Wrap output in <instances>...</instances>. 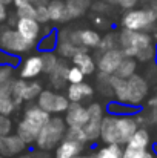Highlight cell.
I'll use <instances>...</instances> for the list:
<instances>
[{
    "instance_id": "6da1fadb",
    "label": "cell",
    "mask_w": 157,
    "mask_h": 158,
    "mask_svg": "<svg viewBox=\"0 0 157 158\" xmlns=\"http://www.w3.org/2000/svg\"><path fill=\"white\" fill-rule=\"evenodd\" d=\"M109 83L116 102L133 107H139L146 100V95L150 92L148 80L143 75H139L137 72L129 78H119L116 75H111Z\"/></svg>"
},
{
    "instance_id": "7a4b0ae2",
    "label": "cell",
    "mask_w": 157,
    "mask_h": 158,
    "mask_svg": "<svg viewBox=\"0 0 157 158\" xmlns=\"http://www.w3.org/2000/svg\"><path fill=\"white\" fill-rule=\"evenodd\" d=\"M119 48L125 57H131L139 61H151L156 57L154 37L150 32L122 28L119 32Z\"/></svg>"
},
{
    "instance_id": "3957f363",
    "label": "cell",
    "mask_w": 157,
    "mask_h": 158,
    "mask_svg": "<svg viewBox=\"0 0 157 158\" xmlns=\"http://www.w3.org/2000/svg\"><path fill=\"white\" fill-rule=\"evenodd\" d=\"M140 126L136 121V115H114L108 114L102 120L100 140L105 144L125 146L133 134Z\"/></svg>"
},
{
    "instance_id": "277c9868",
    "label": "cell",
    "mask_w": 157,
    "mask_h": 158,
    "mask_svg": "<svg viewBox=\"0 0 157 158\" xmlns=\"http://www.w3.org/2000/svg\"><path fill=\"white\" fill-rule=\"evenodd\" d=\"M50 118H51V115L46 110H43L37 103L29 105L23 110V117L15 127V134L26 144H33V143H36V138H37L40 129L46 124V121Z\"/></svg>"
},
{
    "instance_id": "5b68a950",
    "label": "cell",
    "mask_w": 157,
    "mask_h": 158,
    "mask_svg": "<svg viewBox=\"0 0 157 158\" xmlns=\"http://www.w3.org/2000/svg\"><path fill=\"white\" fill-rule=\"evenodd\" d=\"M66 123L65 118L54 115L51 117L46 124L40 129L37 138H36V146L39 151H45V152H51L57 148V144L65 138L66 135Z\"/></svg>"
},
{
    "instance_id": "8992f818",
    "label": "cell",
    "mask_w": 157,
    "mask_h": 158,
    "mask_svg": "<svg viewBox=\"0 0 157 158\" xmlns=\"http://www.w3.org/2000/svg\"><path fill=\"white\" fill-rule=\"evenodd\" d=\"M122 28L131 31H142V32H153L157 31V14L150 8H133L125 11L120 20Z\"/></svg>"
},
{
    "instance_id": "52a82bcc",
    "label": "cell",
    "mask_w": 157,
    "mask_h": 158,
    "mask_svg": "<svg viewBox=\"0 0 157 158\" xmlns=\"http://www.w3.org/2000/svg\"><path fill=\"white\" fill-rule=\"evenodd\" d=\"M33 48H36V43L28 42L15 28H0V49L11 55H23L28 54Z\"/></svg>"
},
{
    "instance_id": "ba28073f",
    "label": "cell",
    "mask_w": 157,
    "mask_h": 158,
    "mask_svg": "<svg viewBox=\"0 0 157 158\" xmlns=\"http://www.w3.org/2000/svg\"><path fill=\"white\" fill-rule=\"evenodd\" d=\"M43 91L42 83L36 80H25V78H17L12 83V92L11 97L15 102V105L20 106L22 103H29L33 100H37L40 92Z\"/></svg>"
},
{
    "instance_id": "9c48e42d",
    "label": "cell",
    "mask_w": 157,
    "mask_h": 158,
    "mask_svg": "<svg viewBox=\"0 0 157 158\" xmlns=\"http://www.w3.org/2000/svg\"><path fill=\"white\" fill-rule=\"evenodd\" d=\"M86 109L88 120L83 126V132L86 137V143H94L100 138V127L105 117V109L100 103H91L89 106H86Z\"/></svg>"
},
{
    "instance_id": "30bf717a",
    "label": "cell",
    "mask_w": 157,
    "mask_h": 158,
    "mask_svg": "<svg viewBox=\"0 0 157 158\" xmlns=\"http://www.w3.org/2000/svg\"><path fill=\"white\" fill-rule=\"evenodd\" d=\"M37 105L43 110H46L50 115H59V114L66 112L69 106V100L63 94H59L51 89H43L40 95L37 97Z\"/></svg>"
},
{
    "instance_id": "8fae6325",
    "label": "cell",
    "mask_w": 157,
    "mask_h": 158,
    "mask_svg": "<svg viewBox=\"0 0 157 158\" xmlns=\"http://www.w3.org/2000/svg\"><path fill=\"white\" fill-rule=\"evenodd\" d=\"M102 35L99 31L91 28H80V29H69V40L80 48L86 49H97Z\"/></svg>"
},
{
    "instance_id": "7c38bea8",
    "label": "cell",
    "mask_w": 157,
    "mask_h": 158,
    "mask_svg": "<svg viewBox=\"0 0 157 158\" xmlns=\"http://www.w3.org/2000/svg\"><path fill=\"white\" fill-rule=\"evenodd\" d=\"M123 58H125V55L120 48H114V49H109L106 52L99 54L97 55V69L102 74L114 75L116 69L119 68V64L122 63Z\"/></svg>"
},
{
    "instance_id": "4fadbf2b",
    "label": "cell",
    "mask_w": 157,
    "mask_h": 158,
    "mask_svg": "<svg viewBox=\"0 0 157 158\" xmlns=\"http://www.w3.org/2000/svg\"><path fill=\"white\" fill-rule=\"evenodd\" d=\"M26 143L17 135V134H9V135H0V155L5 158L19 157L20 154L25 152Z\"/></svg>"
},
{
    "instance_id": "5bb4252c",
    "label": "cell",
    "mask_w": 157,
    "mask_h": 158,
    "mask_svg": "<svg viewBox=\"0 0 157 158\" xmlns=\"http://www.w3.org/2000/svg\"><path fill=\"white\" fill-rule=\"evenodd\" d=\"M40 74H43V63H42L40 54L28 55V57L20 63V68H19V75H20V78L34 80V78H37Z\"/></svg>"
},
{
    "instance_id": "9a60e30c",
    "label": "cell",
    "mask_w": 157,
    "mask_h": 158,
    "mask_svg": "<svg viewBox=\"0 0 157 158\" xmlns=\"http://www.w3.org/2000/svg\"><path fill=\"white\" fill-rule=\"evenodd\" d=\"M86 48H80L76 46L71 40H69V28H63L57 32V46H55V52L62 58H72L79 51H83Z\"/></svg>"
},
{
    "instance_id": "2e32d148",
    "label": "cell",
    "mask_w": 157,
    "mask_h": 158,
    "mask_svg": "<svg viewBox=\"0 0 157 158\" xmlns=\"http://www.w3.org/2000/svg\"><path fill=\"white\" fill-rule=\"evenodd\" d=\"M88 120V109L82 103H69L65 112V123L68 127H83Z\"/></svg>"
},
{
    "instance_id": "e0dca14e",
    "label": "cell",
    "mask_w": 157,
    "mask_h": 158,
    "mask_svg": "<svg viewBox=\"0 0 157 158\" xmlns=\"http://www.w3.org/2000/svg\"><path fill=\"white\" fill-rule=\"evenodd\" d=\"M28 42H33L37 45V40L42 35V25L36 19H17V23L14 26Z\"/></svg>"
},
{
    "instance_id": "ac0fdd59",
    "label": "cell",
    "mask_w": 157,
    "mask_h": 158,
    "mask_svg": "<svg viewBox=\"0 0 157 158\" xmlns=\"http://www.w3.org/2000/svg\"><path fill=\"white\" fill-rule=\"evenodd\" d=\"M66 97L69 100V103H82L85 100H91L94 97V88L86 83H69L68 89H66Z\"/></svg>"
},
{
    "instance_id": "d6986e66",
    "label": "cell",
    "mask_w": 157,
    "mask_h": 158,
    "mask_svg": "<svg viewBox=\"0 0 157 158\" xmlns=\"http://www.w3.org/2000/svg\"><path fill=\"white\" fill-rule=\"evenodd\" d=\"M83 143L76 141V140H69V138H63L57 148L54 149V158H74L79 154H82L83 151Z\"/></svg>"
},
{
    "instance_id": "ffe728a7",
    "label": "cell",
    "mask_w": 157,
    "mask_h": 158,
    "mask_svg": "<svg viewBox=\"0 0 157 158\" xmlns=\"http://www.w3.org/2000/svg\"><path fill=\"white\" fill-rule=\"evenodd\" d=\"M72 64L77 66L85 75H93L97 71V61L94 60V57L89 54V49H83L79 51L72 58H71Z\"/></svg>"
},
{
    "instance_id": "44dd1931",
    "label": "cell",
    "mask_w": 157,
    "mask_h": 158,
    "mask_svg": "<svg viewBox=\"0 0 157 158\" xmlns=\"http://www.w3.org/2000/svg\"><path fill=\"white\" fill-rule=\"evenodd\" d=\"M46 6H48V12H50V22H52V23H66V22L71 20L65 0H50Z\"/></svg>"
},
{
    "instance_id": "7402d4cb",
    "label": "cell",
    "mask_w": 157,
    "mask_h": 158,
    "mask_svg": "<svg viewBox=\"0 0 157 158\" xmlns=\"http://www.w3.org/2000/svg\"><path fill=\"white\" fill-rule=\"evenodd\" d=\"M68 71H69V66H68L66 60L60 58L57 66L48 74L50 83H51V86L54 89H62L68 83Z\"/></svg>"
},
{
    "instance_id": "603a6c76",
    "label": "cell",
    "mask_w": 157,
    "mask_h": 158,
    "mask_svg": "<svg viewBox=\"0 0 157 158\" xmlns=\"http://www.w3.org/2000/svg\"><path fill=\"white\" fill-rule=\"evenodd\" d=\"M151 144V135L150 132L146 131V127H139L133 137L128 140V143L125 146H129V148H136V149H140V151H146Z\"/></svg>"
},
{
    "instance_id": "cb8c5ba5",
    "label": "cell",
    "mask_w": 157,
    "mask_h": 158,
    "mask_svg": "<svg viewBox=\"0 0 157 158\" xmlns=\"http://www.w3.org/2000/svg\"><path fill=\"white\" fill-rule=\"evenodd\" d=\"M68 12H69V19H79L82 17L89 8L93 0H65Z\"/></svg>"
},
{
    "instance_id": "d4e9b609",
    "label": "cell",
    "mask_w": 157,
    "mask_h": 158,
    "mask_svg": "<svg viewBox=\"0 0 157 158\" xmlns=\"http://www.w3.org/2000/svg\"><path fill=\"white\" fill-rule=\"evenodd\" d=\"M137 71V61L136 58H131V57H125L122 60V63L119 64V68L116 69L114 75L119 77V78H129L131 75H134Z\"/></svg>"
},
{
    "instance_id": "484cf974",
    "label": "cell",
    "mask_w": 157,
    "mask_h": 158,
    "mask_svg": "<svg viewBox=\"0 0 157 158\" xmlns=\"http://www.w3.org/2000/svg\"><path fill=\"white\" fill-rule=\"evenodd\" d=\"M114 48H119V32H108L100 39V43L97 46V55Z\"/></svg>"
},
{
    "instance_id": "4316f807",
    "label": "cell",
    "mask_w": 157,
    "mask_h": 158,
    "mask_svg": "<svg viewBox=\"0 0 157 158\" xmlns=\"http://www.w3.org/2000/svg\"><path fill=\"white\" fill-rule=\"evenodd\" d=\"M136 121L142 127L150 126V124H156L157 123V107H146L145 110L136 114Z\"/></svg>"
},
{
    "instance_id": "83f0119b",
    "label": "cell",
    "mask_w": 157,
    "mask_h": 158,
    "mask_svg": "<svg viewBox=\"0 0 157 158\" xmlns=\"http://www.w3.org/2000/svg\"><path fill=\"white\" fill-rule=\"evenodd\" d=\"M97 158H122L123 157V146L119 144H105L97 152Z\"/></svg>"
},
{
    "instance_id": "f1b7e54d",
    "label": "cell",
    "mask_w": 157,
    "mask_h": 158,
    "mask_svg": "<svg viewBox=\"0 0 157 158\" xmlns=\"http://www.w3.org/2000/svg\"><path fill=\"white\" fill-rule=\"evenodd\" d=\"M57 46V32H50V34H45L39 42H37V49L40 52H50L54 51Z\"/></svg>"
},
{
    "instance_id": "f546056e",
    "label": "cell",
    "mask_w": 157,
    "mask_h": 158,
    "mask_svg": "<svg viewBox=\"0 0 157 158\" xmlns=\"http://www.w3.org/2000/svg\"><path fill=\"white\" fill-rule=\"evenodd\" d=\"M40 57H42V63H43V74H50L52 69L57 66L59 63V55L54 52V51H50V52H40Z\"/></svg>"
},
{
    "instance_id": "4dcf8cb0",
    "label": "cell",
    "mask_w": 157,
    "mask_h": 158,
    "mask_svg": "<svg viewBox=\"0 0 157 158\" xmlns=\"http://www.w3.org/2000/svg\"><path fill=\"white\" fill-rule=\"evenodd\" d=\"M109 77L111 75H106L102 72H99V75H97V89L103 97H114L112 88H111V83H109Z\"/></svg>"
},
{
    "instance_id": "1f68e13d",
    "label": "cell",
    "mask_w": 157,
    "mask_h": 158,
    "mask_svg": "<svg viewBox=\"0 0 157 158\" xmlns=\"http://www.w3.org/2000/svg\"><path fill=\"white\" fill-rule=\"evenodd\" d=\"M19 106L12 100V97H3L0 95V115H11Z\"/></svg>"
},
{
    "instance_id": "d6a6232c",
    "label": "cell",
    "mask_w": 157,
    "mask_h": 158,
    "mask_svg": "<svg viewBox=\"0 0 157 158\" xmlns=\"http://www.w3.org/2000/svg\"><path fill=\"white\" fill-rule=\"evenodd\" d=\"M15 15L19 19H36V6L33 3H28L25 6L15 8Z\"/></svg>"
},
{
    "instance_id": "836d02e7",
    "label": "cell",
    "mask_w": 157,
    "mask_h": 158,
    "mask_svg": "<svg viewBox=\"0 0 157 158\" xmlns=\"http://www.w3.org/2000/svg\"><path fill=\"white\" fill-rule=\"evenodd\" d=\"M65 138L76 140V141H80V143H83V144L86 143V137H85L83 127H68V129H66Z\"/></svg>"
},
{
    "instance_id": "e575fe53",
    "label": "cell",
    "mask_w": 157,
    "mask_h": 158,
    "mask_svg": "<svg viewBox=\"0 0 157 158\" xmlns=\"http://www.w3.org/2000/svg\"><path fill=\"white\" fill-rule=\"evenodd\" d=\"M85 74L77 68V66H69V71H68V83H82L85 81Z\"/></svg>"
},
{
    "instance_id": "d590c367",
    "label": "cell",
    "mask_w": 157,
    "mask_h": 158,
    "mask_svg": "<svg viewBox=\"0 0 157 158\" xmlns=\"http://www.w3.org/2000/svg\"><path fill=\"white\" fill-rule=\"evenodd\" d=\"M46 5H48V3H46ZM46 5L36 6V20H37L40 25L50 23V12H48V6H46Z\"/></svg>"
},
{
    "instance_id": "8d00e7d4",
    "label": "cell",
    "mask_w": 157,
    "mask_h": 158,
    "mask_svg": "<svg viewBox=\"0 0 157 158\" xmlns=\"http://www.w3.org/2000/svg\"><path fill=\"white\" fill-rule=\"evenodd\" d=\"M14 123L9 118V115H0V135H9L12 134Z\"/></svg>"
},
{
    "instance_id": "74e56055",
    "label": "cell",
    "mask_w": 157,
    "mask_h": 158,
    "mask_svg": "<svg viewBox=\"0 0 157 158\" xmlns=\"http://www.w3.org/2000/svg\"><path fill=\"white\" fill-rule=\"evenodd\" d=\"M91 9H93L96 14H102V15H105V14L111 9V5L106 3V2H102V0H96V2L91 3Z\"/></svg>"
},
{
    "instance_id": "f35d334b",
    "label": "cell",
    "mask_w": 157,
    "mask_h": 158,
    "mask_svg": "<svg viewBox=\"0 0 157 158\" xmlns=\"http://www.w3.org/2000/svg\"><path fill=\"white\" fill-rule=\"evenodd\" d=\"M0 64H9V66H17L19 64V57L11 55L0 49Z\"/></svg>"
},
{
    "instance_id": "ab89813d",
    "label": "cell",
    "mask_w": 157,
    "mask_h": 158,
    "mask_svg": "<svg viewBox=\"0 0 157 158\" xmlns=\"http://www.w3.org/2000/svg\"><path fill=\"white\" fill-rule=\"evenodd\" d=\"M12 74H14V66L0 64V83L11 80V78H12Z\"/></svg>"
},
{
    "instance_id": "60d3db41",
    "label": "cell",
    "mask_w": 157,
    "mask_h": 158,
    "mask_svg": "<svg viewBox=\"0 0 157 158\" xmlns=\"http://www.w3.org/2000/svg\"><path fill=\"white\" fill-rule=\"evenodd\" d=\"M145 154V151H140V149H136V148H129V146H125L123 148V157L122 158H142Z\"/></svg>"
},
{
    "instance_id": "b9f144b4",
    "label": "cell",
    "mask_w": 157,
    "mask_h": 158,
    "mask_svg": "<svg viewBox=\"0 0 157 158\" xmlns=\"http://www.w3.org/2000/svg\"><path fill=\"white\" fill-rule=\"evenodd\" d=\"M12 83H14V78L0 83V95H3V97H11V92H12Z\"/></svg>"
},
{
    "instance_id": "7bdbcfd3",
    "label": "cell",
    "mask_w": 157,
    "mask_h": 158,
    "mask_svg": "<svg viewBox=\"0 0 157 158\" xmlns=\"http://www.w3.org/2000/svg\"><path fill=\"white\" fill-rule=\"evenodd\" d=\"M15 158H51L50 157V154L48 152H45V151H36V152H29V154H25V155H19V157Z\"/></svg>"
},
{
    "instance_id": "ee69618b",
    "label": "cell",
    "mask_w": 157,
    "mask_h": 158,
    "mask_svg": "<svg viewBox=\"0 0 157 158\" xmlns=\"http://www.w3.org/2000/svg\"><path fill=\"white\" fill-rule=\"evenodd\" d=\"M93 23H94L96 26H99V28H108V26H109L108 20L105 19V15H102V14H96V15L93 17Z\"/></svg>"
},
{
    "instance_id": "f6af8a7d",
    "label": "cell",
    "mask_w": 157,
    "mask_h": 158,
    "mask_svg": "<svg viewBox=\"0 0 157 158\" xmlns=\"http://www.w3.org/2000/svg\"><path fill=\"white\" fill-rule=\"evenodd\" d=\"M139 3V0H119L117 2V5L122 8V9H133V8H136V5Z\"/></svg>"
},
{
    "instance_id": "bcb514c9",
    "label": "cell",
    "mask_w": 157,
    "mask_h": 158,
    "mask_svg": "<svg viewBox=\"0 0 157 158\" xmlns=\"http://www.w3.org/2000/svg\"><path fill=\"white\" fill-rule=\"evenodd\" d=\"M6 19H8V9H6V6H3V5L0 3V25L5 23Z\"/></svg>"
},
{
    "instance_id": "7dc6e473",
    "label": "cell",
    "mask_w": 157,
    "mask_h": 158,
    "mask_svg": "<svg viewBox=\"0 0 157 158\" xmlns=\"http://www.w3.org/2000/svg\"><path fill=\"white\" fill-rule=\"evenodd\" d=\"M28 3H31V0H12V5H14L15 8L25 6V5H28Z\"/></svg>"
},
{
    "instance_id": "c3c4849f",
    "label": "cell",
    "mask_w": 157,
    "mask_h": 158,
    "mask_svg": "<svg viewBox=\"0 0 157 158\" xmlns=\"http://www.w3.org/2000/svg\"><path fill=\"white\" fill-rule=\"evenodd\" d=\"M142 158H157V155L154 154V151H150V149H146Z\"/></svg>"
},
{
    "instance_id": "681fc988",
    "label": "cell",
    "mask_w": 157,
    "mask_h": 158,
    "mask_svg": "<svg viewBox=\"0 0 157 158\" xmlns=\"http://www.w3.org/2000/svg\"><path fill=\"white\" fill-rule=\"evenodd\" d=\"M74 158H97V157H96V154H79L77 157Z\"/></svg>"
},
{
    "instance_id": "f907efd6",
    "label": "cell",
    "mask_w": 157,
    "mask_h": 158,
    "mask_svg": "<svg viewBox=\"0 0 157 158\" xmlns=\"http://www.w3.org/2000/svg\"><path fill=\"white\" fill-rule=\"evenodd\" d=\"M150 8L157 14V0H151V2H150Z\"/></svg>"
},
{
    "instance_id": "816d5d0a",
    "label": "cell",
    "mask_w": 157,
    "mask_h": 158,
    "mask_svg": "<svg viewBox=\"0 0 157 158\" xmlns=\"http://www.w3.org/2000/svg\"><path fill=\"white\" fill-rule=\"evenodd\" d=\"M0 3H2L3 6H6V8H8L9 5H12V0H0Z\"/></svg>"
},
{
    "instance_id": "f5cc1de1",
    "label": "cell",
    "mask_w": 157,
    "mask_h": 158,
    "mask_svg": "<svg viewBox=\"0 0 157 158\" xmlns=\"http://www.w3.org/2000/svg\"><path fill=\"white\" fill-rule=\"evenodd\" d=\"M102 2H106V3H109V5L112 6V5H117V2H119V0H102Z\"/></svg>"
},
{
    "instance_id": "db71d44e",
    "label": "cell",
    "mask_w": 157,
    "mask_h": 158,
    "mask_svg": "<svg viewBox=\"0 0 157 158\" xmlns=\"http://www.w3.org/2000/svg\"><path fill=\"white\" fill-rule=\"evenodd\" d=\"M154 60H156V66H157V45H156V57H154Z\"/></svg>"
},
{
    "instance_id": "11a10c76",
    "label": "cell",
    "mask_w": 157,
    "mask_h": 158,
    "mask_svg": "<svg viewBox=\"0 0 157 158\" xmlns=\"http://www.w3.org/2000/svg\"><path fill=\"white\" fill-rule=\"evenodd\" d=\"M153 151H154V154H156V155H157V146H156V148H154V149H153Z\"/></svg>"
},
{
    "instance_id": "9f6ffc18",
    "label": "cell",
    "mask_w": 157,
    "mask_h": 158,
    "mask_svg": "<svg viewBox=\"0 0 157 158\" xmlns=\"http://www.w3.org/2000/svg\"><path fill=\"white\" fill-rule=\"evenodd\" d=\"M0 158H5V157H2V155H0Z\"/></svg>"
},
{
    "instance_id": "6f0895ef",
    "label": "cell",
    "mask_w": 157,
    "mask_h": 158,
    "mask_svg": "<svg viewBox=\"0 0 157 158\" xmlns=\"http://www.w3.org/2000/svg\"><path fill=\"white\" fill-rule=\"evenodd\" d=\"M154 97H156V98H157V94H156V95H154Z\"/></svg>"
}]
</instances>
